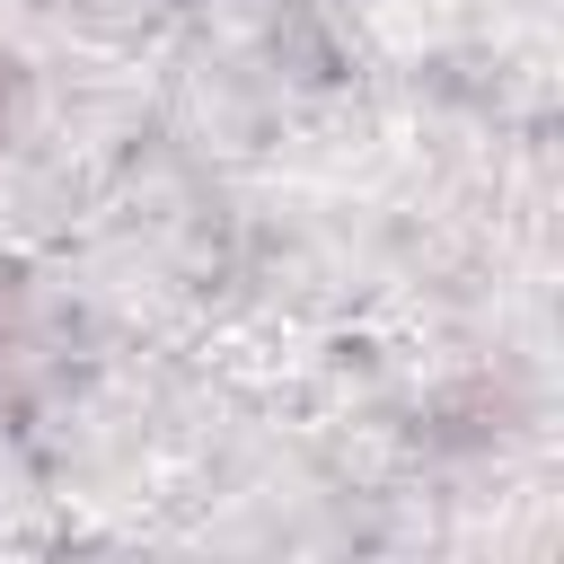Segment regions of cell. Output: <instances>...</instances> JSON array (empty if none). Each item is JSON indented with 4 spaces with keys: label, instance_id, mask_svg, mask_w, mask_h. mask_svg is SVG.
Returning <instances> with one entry per match:
<instances>
[{
    "label": "cell",
    "instance_id": "obj_1",
    "mask_svg": "<svg viewBox=\"0 0 564 564\" xmlns=\"http://www.w3.org/2000/svg\"><path fill=\"white\" fill-rule=\"evenodd\" d=\"M9 115H18V79H9V62H0V132H9Z\"/></svg>",
    "mask_w": 564,
    "mask_h": 564
},
{
    "label": "cell",
    "instance_id": "obj_2",
    "mask_svg": "<svg viewBox=\"0 0 564 564\" xmlns=\"http://www.w3.org/2000/svg\"><path fill=\"white\" fill-rule=\"evenodd\" d=\"M0 344H9V317H0Z\"/></svg>",
    "mask_w": 564,
    "mask_h": 564
}]
</instances>
